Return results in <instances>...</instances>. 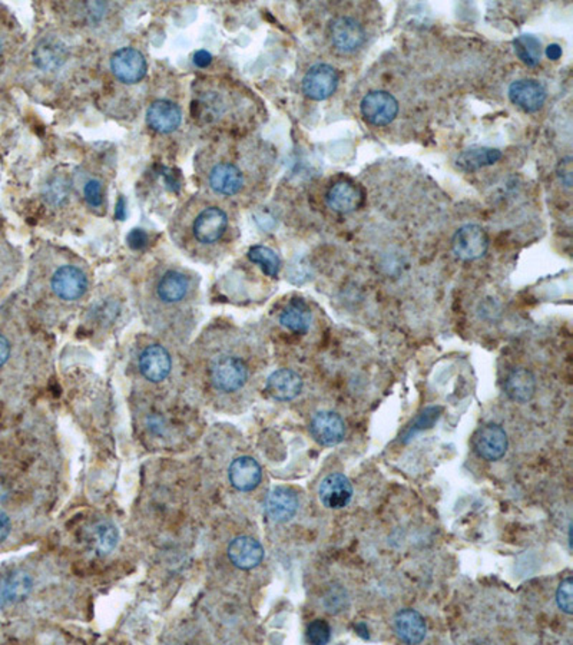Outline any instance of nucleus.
Wrapping results in <instances>:
<instances>
[{
	"mask_svg": "<svg viewBox=\"0 0 573 645\" xmlns=\"http://www.w3.org/2000/svg\"><path fill=\"white\" fill-rule=\"evenodd\" d=\"M247 98L234 83L205 76L195 81L191 90V117L206 131L228 136L243 120Z\"/></svg>",
	"mask_w": 573,
	"mask_h": 645,
	"instance_id": "obj_7",
	"label": "nucleus"
},
{
	"mask_svg": "<svg viewBox=\"0 0 573 645\" xmlns=\"http://www.w3.org/2000/svg\"><path fill=\"white\" fill-rule=\"evenodd\" d=\"M545 53H546V57L549 58V59L558 60L559 58L562 57V48L556 45V43H552V45L547 46L546 52Z\"/></svg>",
	"mask_w": 573,
	"mask_h": 645,
	"instance_id": "obj_39",
	"label": "nucleus"
},
{
	"mask_svg": "<svg viewBox=\"0 0 573 645\" xmlns=\"http://www.w3.org/2000/svg\"><path fill=\"white\" fill-rule=\"evenodd\" d=\"M546 97L544 85L535 79H519L510 83V101L525 113H538L545 105Z\"/></svg>",
	"mask_w": 573,
	"mask_h": 645,
	"instance_id": "obj_19",
	"label": "nucleus"
},
{
	"mask_svg": "<svg viewBox=\"0 0 573 645\" xmlns=\"http://www.w3.org/2000/svg\"><path fill=\"white\" fill-rule=\"evenodd\" d=\"M72 190L79 208H85L90 215L104 217L108 211L109 187L113 168L108 154L102 152L74 168Z\"/></svg>",
	"mask_w": 573,
	"mask_h": 645,
	"instance_id": "obj_8",
	"label": "nucleus"
},
{
	"mask_svg": "<svg viewBox=\"0 0 573 645\" xmlns=\"http://www.w3.org/2000/svg\"><path fill=\"white\" fill-rule=\"evenodd\" d=\"M505 392L512 400L517 401V403L530 400L536 392L535 376L526 369L514 370L506 379Z\"/></svg>",
	"mask_w": 573,
	"mask_h": 645,
	"instance_id": "obj_29",
	"label": "nucleus"
},
{
	"mask_svg": "<svg viewBox=\"0 0 573 645\" xmlns=\"http://www.w3.org/2000/svg\"><path fill=\"white\" fill-rule=\"evenodd\" d=\"M168 231L174 245L185 257L205 266L221 261L238 234L231 204L204 191L178 206Z\"/></svg>",
	"mask_w": 573,
	"mask_h": 645,
	"instance_id": "obj_4",
	"label": "nucleus"
},
{
	"mask_svg": "<svg viewBox=\"0 0 573 645\" xmlns=\"http://www.w3.org/2000/svg\"><path fill=\"white\" fill-rule=\"evenodd\" d=\"M573 582L572 578L568 577L559 584L556 591V604L559 610L570 616L573 612Z\"/></svg>",
	"mask_w": 573,
	"mask_h": 645,
	"instance_id": "obj_34",
	"label": "nucleus"
},
{
	"mask_svg": "<svg viewBox=\"0 0 573 645\" xmlns=\"http://www.w3.org/2000/svg\"><path fill=\"white\" fill-rule=\"evenodd\" d=\"M500 158L502 152L496 148L472 147L457 157L456 166L466 173H475L484 167L493 166Z\"/></svg>",
	"mask_w": 573,
	"mask_h": 645,
	"instance_id": "obj_28",
	"label": "nucleus"
},
{
	"mask_svg": "<svg viewBox=\"0 0 573 645\" xmlns=\"http://www.w3.org/2000/svg\"><path fill=\"white\" fill-rule=\"evenodd\" d=\"M363 191L359 185L349 180L334 183L327 191L326 201L329 208L338 214H350L363 204Z\"/></svg>",
	"mask_w": 573,
	"mask_h": 645,
	"instance_id": "obj_22",
	"label": "nucleus"
},
{
	"mask_svg": "<svg viewBox=\"0 0 573 645\" xmlns=\"http://www.w3.org/2000/svg\"><path fill=\"white\" fill-rule=\"evenodd\" d=\"M11 532V519L8 515L0 510V542H4Z\"/></svg>",
	"mask_w": 573,
	"mask_h": 645,
	"instance_id": "obj_38",
	"label": "nucleus"
},
{
	"mask_svg": "<svg viewBox=\"0 0 573 645\" xmlns=\"http://www.w3.org/2000/svg\"><path fill=\"white\" fill-rule=\"evenodd\" d=\"M345 600H347V598L345 596V591H343V588L334 587V588L330 589V593L326 595L327 611L331 612V614L343 611Z\"/></svg>",
	"mask_w": 573,
	"mask_h": 645,
	"instance_id": "obj_35",
	"label": "nucleus"
},
{
	"mask_svg": "<svg viewBox=\"0 0 573 645\" xmlns=\"http://www.w3.org/2000/svg\"><path fill=\"white\" fill-rule=\"evenodd\" d=\"M515 53L516 57L528 65V66H538L542 59V43L533 35H521L514 41Z\"/></svg>",
	"mask_w": 573,
	"mask_h": 645,
	"instance_id": "obj_30",
	"label": "nucleus"
},
{
	"mask_svg": "<svg viewBox=\"0 0 573 645\" xmlns=\"http://www.w3.org/2000/svg\"><path fill=\"white\" fill-rule=\"evenodd\" d=\"M319 498L329 509H343L352 498V486L343 473H331L320 484Z\"/></svg>",
	"mask_w": 573,
	"mask_h": 645,
	"instance_id": "obj_21",
	"label": "nucleus"
},
{
	"mask_svg": "<svg viewBox=\"0 0 573 645\" xmlns=\"http://www.w3.org/2000/svg\"><path fill=\"white\" fill-rule=\"evenodd\" d=\"M509 439L505 429L496 424H486L477 429L473 436V447L480 458L487 462L502 459L507 452Z\"/></svg>",
	"mask_w": 573,
	"mask_h": 645,
	"instance_id": "obj_15",
	"label": "nucleus"
},
{
	"mask_svg": "<svg viewBox=\"0 0 573 645\" xmlns=\"http://www.w3.org/2000/svg\"><path fill=\"white\" fill-rule=\"evenodd\" d=\"M329 32L334 48L343 53L356 52L366 41V30L361 23L349 16H338L331 20Z\"/></svg>",
	"mask_w": 573,
	"mask_h": 645,
	"instance_id": "obj_16",
	"label": "nucleus"
},
{
	"mask_svg": "<svg viewBox=\"0 0 573 645\" xmlns=\"http://www.w3.org/2000/svg\"><path fill=\"white\" fill-rule=\"evenodd\" d=\"M307 638L311 644L324 645L330 641L331 628L324 619H314L307 626Z\"/></svg>",
	"mask_w": 573,
	"mask_h": 645,
	"instance_id": "obj_33",
	"label": "nucleus"
},
{
	"mask_svg": "<svg viewBox=\"0 0 573 645\" xmlns=\"http://www.w3.org/2000/svg\"><path fill=\"white\" fill-rule=\"evenodd\" d=\"M2 287H4V278L0 276V291H2Z\"/></svg>",
	"mask_w": 573,
	"mask_h": 645,
	"instance_id": "obj_40",
	"label": "nucleus"
},
{
	"mask_svg": "<svg viewBox=\"0 0 573 645\" xmlns=\"http://www.w3.org/2000/svg\"><path fill=\"white\" fill-rule=\"evenodd\" d=\"M248 259L252 263L259 266V268L267 274L268 277L275 278L282 268V260L278 257L277 253L273 252L271 248L266 245H254L248 250Z\"/></svg>",
	"mask_w": 573,
	"mask_h": 645,
	"instance_id": "obj_31",
	"label": "nucleus"
},
{
	"mask_svg": "<svg viewBox=\"0 0 573 645\" xmlns=\"http://www.w3.org/2000/svg\"><path fill=\"white\" fill-rule=\"evenodd\" d=\"M188 376L199 398L215 410H231L252 379L243 336L231 327H206L190 347Z\"/></svg>",
	"mask_w": 573,
	"mask_h": 645,
	"instance_id": "obj_2",
	"label": "nucleus"
},
{
	"mask_svg": "<svg viewBox=\"0 0 573 645\" xmlns=\"http://www.w3.org/2000/svg\"><path fill=\"white\" fill-rule=\"evenodd\" d=\"M360 109L368 124L386 127L398 117L399 102L386 90H371L361 99Z\"/></svg>",
	"mask_w": 573,
	"mask_h": 645,
	"instance_id": "obj_11",
	"label": "nucleus"
},
{
	"mask_svg": "<svg viewBox=\"0 0 573 645\" xmlns=\"http://www.w3.org/2000/svg\"><path fill=\"white\" fill-rule=\"evenodd\" d=\"M452 248L454 255L461 261H475L486 254L489 238L480 225H463L454 234Z\"/></svg>",
	"mask_w": 573,
	"mask_h": 645,
	"instance_id": "obj_12",
	"label": "nucleus"
},
{
	"mask_svg": "<svg viewBox=\"0 0 573 645\" xmlns=\"http://www.w3.org/2000/svg\"><path fill=\"white\" fill-rule=\"evenodd\" d=\"M95 537H97V551H101L102 554H108L117 547L118 531L111 524H101L97 526Z\"/></svg>",
	"mask_w": 573,
	"mask_h": 645,
	"instance_id": "obj_32",
	"label": "nucleus"
},
{
	"mask_svg": "<svg viewBox=\"0 0 573 645\" xmlns=\"http://www.w3.org/2000/svg\"><path fill=\"white\" fill-rule=\"evenodd\" d=\"M254 151L250 144L231 136L210 139L194 158L201 191L229 204L245 198L255 173Z\"/></svg>",
	"mask_w": 573,
	"mask_h": 645,
	"instance_id": "obj_5",
	"label": "nucleus"
},
{
	"mask_svg": "<svg viewBox=\"0 0 573 645\" xmlns=\"http://www.w3.org/2000/svg\"><path fill=\"white\" fill-rule=\"evenodd\" d=\"M266 391L274 400H294L303 391V379L291 369H278L268 376Z\"/></svg>",
	"mask_w": 573,
	"mask_h": 645,
	"instance_id": "obj_25",
	"label": "nucleus"
},
{
	"mask_svg": "<svg viewBox=\"0 0 573 645\" xmlns=\"http://www.w3.org/2000/svg\"><path fill=\"white\" fill-rule=\"evenodd\" d=\"M394 633L400 638L401 641L407 644H419L423 641L428 633V626L423 617L412 608H405L394 616Z\"/></svg>",
	"mask_w": 573,
	"mask_h": 645,
	"instance_id": "obj_26",
	"label": "nucleus"
},
{
	"mask_svg": "<svg viewBox=\"0 0 573 645\" xmlns=\"http://www.w3.org/2000/svg\"><path fill=\"white\" fill-rule=\"evenodd\" d=\"M182 109L173 99L158 98L146 109V124L162 136L173 134L182 124Z\"/></svg>",
	"mask_w": 573,
	"mask_h": 645,
	"instance_id": "obj_13",
	"label": "nucleus"
},
{
	"mask_svg": "<svg viewBox=\"0 0 573 645\" xmlns=\"http://www.w3.org/2000/svg\"><path fill=\"white\" fill-rule=\"evenodd\" d=\"M30 59L55 94L66 92L92 68L88 46L66 27H50L39 36Z\"/></svg>",
	"mask_w": 573,
	"mask_h": 645,
	"instance_id": "obj_6",
	"label": "nucleus"
},
{
	"mask_svg": "<svg viewBox=\"0 0 573 645\" xmlns=\"http://www.w3.org/2000/svg\"><path fill=\"white\" fill-rule=\"evenodd\" d=\"M136 368L139 377L150 386L158 387L168 383L174 372V357L166 345L148 342L138 350Z\"/></svg>",
	"mask_w": 573,
	"mask_h": 645,
	"instance_id": "obj_9",
	"label": "nucleus"
},
{
	"mask_svg": "<svg viewBox=\"0 0 573 645\" xmlns=\"http://www.w3.org/2000/svg\"><path fill=\"white\" fill-rule=\"evenodd\" d=\"M2 52H4V45H2V42H0V58H2Z\"/></svg>",
	"mask_w": 573,
	"mask_h": 645,
	"instance_id": "obj_41",
	"label": "nucleus"
},
{
	"mask_svg": "<svg viewBox=\"0 0 573 645\" xmlns=\"http://www.w3.org/2000/svg\"><path fill=\"white\" fill-rule=\"evenodd\" d=\"M301 87L307 98L313 99V101H326L337 89V71L330 65H314L304 75Z\"/></svg>",
	"mask_w": 573,
	"mask_h": 645,
	"instance_id": "obj_14",
	"label": "nucleus"
},
{
	"mask_svg": "<svg viewBox=\"0 0 573 645\" xmlns=\"http://www.w3.org/2000/svg\"><path fill=\"white\" fill-rule=\"evenodd\" d=\"M278 322L285 330L296 334H306L310 330L313 313L306 301L301 299H292L280 312Z\"/></svg>",
	"mask_w": 573,
	"mask_h": 645,
	"instance_id": "obj_27",
	"label": "nucleus"
},
{
	"mask_svg": "<svg viewBox=\"0 0 573 645\" xmlns=\"http://www.w3.org/2000/svg\"><path fill=\"white\" fill-rule=\"evenodd\" d=\"M34 589V579L27 571L13 570L0 577V608L19 604Z\"/></svg>",
	"mask_w": 573,
	"mask_h": 645,
	"instance_id": "obj_20",
	"label": "nucleus"
},
{
	"mask_svg": "<svg viewBox=\"0 0 573 645\" xmlns=\"http://www.w3.org/2000/svg\"><path fill=\"white\" fill-rule=\"evenodd\" d=\"M231 563L240 570L248 571L259 567L263 563L264 549L259 540L252 537H236L227 548Z\"/></svg>",
	"mask_w": 573,
	"mask_h": 645,
	"instance_id": "obj_24",
	"label": "nucleus"
},
{
	"mask_svg": "<svg viewBox=\"0 0 573 645\" xmlns=\"http://www.w3.org/2000/svg\"><path fill=\"white\" fill-rule=\"evenodd\" d=\"M572 158L566 157L561 159L558 166V175L565 187H572Z\"/></svg>",
	"mask_w": 573,
	"mask_h": 645,
	"instance_id": "obj_36",
	"label": "nucleus"
},
{
	"mask_svg": "<svg viewBox=\"0 0 573 645\" xmlns=\"http://www.w3.org/2000/svg\"><path fill=\"white\" fill-rule=\"evenodd\" d=\"M310 433L322 447H336L345 438V424L340 415L319 412L311 419Z\"/></svg>",
	"mask_w": 573,
	"mask_h": 645,
	"instance_id": "obj_18",
	"label": "nucleus"
},
{
	"mask_svg": "<svg viewBox=\"0 0 573 645\" xmlns=\"http://www.w3.org/2000/svg\"><path fill=\"white\" fill-rule=\"evenodd\" d=\"M109 71L122 87H138L148 74V60L141 51L125 46L111 55Z\"/></svg>",
	"mask_w": 573,
	"mask_h": 645,
	"instance_id": "obj_10",
	"label": "nucleus"
},
{
	"mask_svg": "<svg viewBox=\"0 0 573 645\" xmlns=\"http://www.w3.org/2000/svg\"><path fill=\"white\" fill-rule=\"evenodd\" d=\"M264 508H266L267 517L271 521L284 524V522L291 521L294 515L297 514L298 498L292 489L277 486L268 492Z\"/></svg>",
	"mask_w": 573,
	"mask_h": 645,
	"instance_id": "obj_23",
	"label": "nucleus"
},
{
	"mask_svg": "<svg viewBox=\"0 0 573 645\" xmlns=\"http://www.w3.org/2000/svg\"><path fill=\"white\" fill-rule=\"evenodd\" d=\"M229 484L240 492H252L259 488L263 479V470L252 456L241 455L231 461L227 470Z\"/></svg>",
	"mask_w": 573,
	"mask_h": 645,
	"instance_id": "obj_17",
	"label": "nucleus"
},
{
	"mask_svg": "<svg viewBox=\"0 0 573 645\" xmlns=\"http://www.w3.org/2000/svg\"><path fill=\"white\" fill-rule=\"evenodd\" d=\"M136 303L146 326L164 342L188 343L201 315V277L174 261H159L143 274Z\"/></svg>",
	"mask_w": 573,
	"mask_h": 645,
	"instance_id": "obj_1",
	"label": "nucleus"
},
{
	"mask_svg": "<svg viewBox=\"0 0 573 645\" xmlns=\"http://www.w3.org/2000/svg\"><path fill=\"white\" fill-rule=\"evenodd\" d=\"M12 356V343L4 333H0V368L8 363Z\"/></svg>",
	"mask_w": 573,
	"mask_h": 645,
	"instance_id": "obj_37",
	"label": "nucleus"
},
{
	"mask_svg": "<svg viewBox=\"0 0 573 645\" xmlns=\"http://www.w3.org/2000/svg\"><path fill=\"white\" fill-rule=\"evenodd\" d=\"M94 273L89 264L60 245H42L29 276V293L39 315L59 322L75 315L92 297Z\"/></svg>",
	"mask_w": 573,
	"mask_h": 645,
	"instance_id": "obj_3",
	"label": "nucleus"
}]
</instances>
